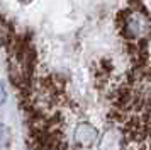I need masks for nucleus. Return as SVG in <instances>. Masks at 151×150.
Wrapping results in <instances>:
<instances>
[{"label":"nucleus","instance_id":"f257e3e1","mask_svg":"<svg viewBox=\"0 0 151 150\" xmlns=\"http://www.w3.org/2000/svg\"><path fill=\"white\" fill-rule=\"evenodd\" d=\"M121 31L132 44H141L151 36V19L143 9L132 7L121 15Z\"/></svg>","mask_w":151,"mask_h":150},{"label":"nucleus","instance_id":"f03ea898","mask_svg":"<svg viewBox=\"0 0 151 150\" xmlns=\"http://www.w3.org/2000/svg\"><path fill=\"white\" fill-rule=\"evenodd\" d=\"M126 147V135L119 126H109L99 135L97 150H124Z\"/></svg>","mask_w":151,"mask_h":150},{"label":"nucleus","instance_id":"7ed1b4c3","mask_svg":"<svg viewBox=\"0 0 151 150\" xmlns=\"http://www.w3.org/2000/svg\"><path fill=\"white\" fill-rule=\"evenodd\" d=\"M99 130L88 121H80L73 130V143L78 149H92L99 140Z\"/></svg>","mask_w":151,"mask_h":150}]
</instances>
